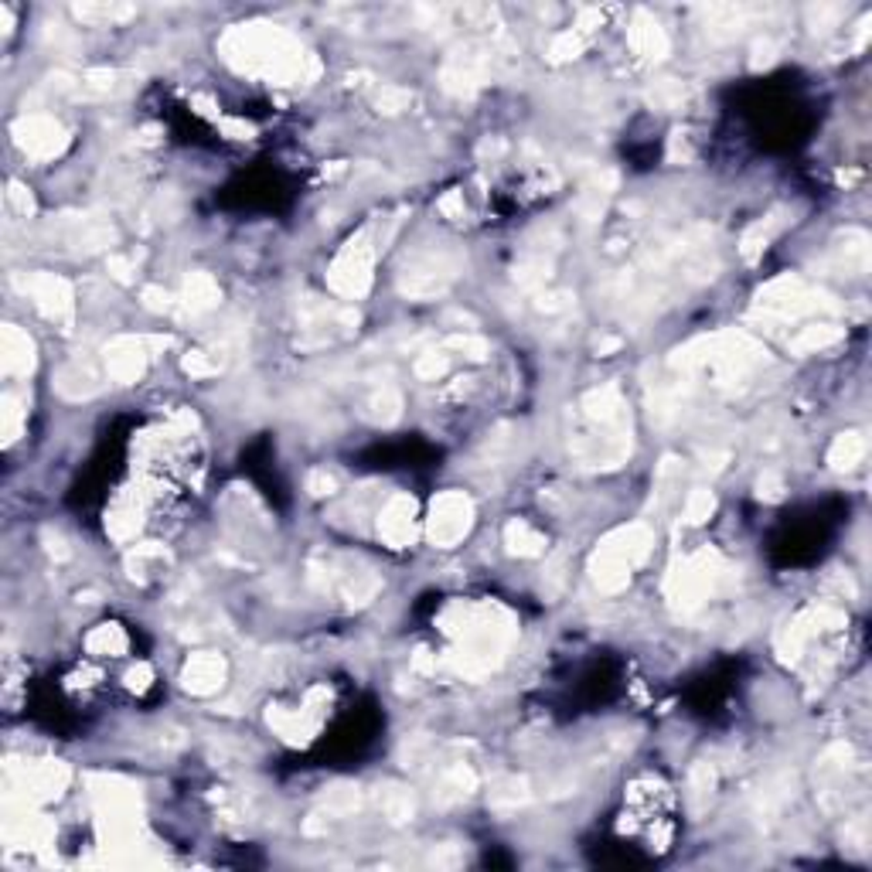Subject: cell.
<instances>
[{"label": "cell", "mask_w": 872, "mask_h": 872, "mask_svg": "<svg viewBox=\"0 0 872 872\" xmlns=\"http://www.w3.org/2000/svg\"><path fill=\"white\" fill-rule=\"evenodd\" d=\"M774 58H777V45H774L770 38H760L754 45V58H750V66L767 68V66H774Z\"/></svg>", "instance_id": "46"}, {"label": "cell", "mask_w": 872, "mask_h": 872, "mask_svg": "<svg viewBox=\"0 0 872 872\" xmlns=\"http://www.w3.org/2000/svg\"><path fill=\"white\" fill-rule=\"evenodd\" d=\"M617 348H621V341H617V338H607V341H600V344H597L600 354H603V352H617Z\"/></svg>", "instance_id": "55"}, {"label": "cell", "mask_w": 872, "mask_h": 872, "mask_svg": "<svg viewBox=\"0 0 872 872\" xmlns=\"http://www.w3.org/2000/svg\"><path fill=\"white\" fill-rule=\"evenodd\" d=\"M55 389L62 392L66 399H89V395L99 392V378L92 375L86 364H68L55 378Z\"/></svg>", "instance_id": "22"}, {"label": "cell", "mask_w": 872, "mask_h": 872, "mask_svg": "<svg viewBox=\"0 0 872 872\" xmlns=\"http://www.w3.org/2000/svg\"><path fill=\"white\" fill-rule=\"evenodd\" d=\"M477 787V777H474V770L464 767V764H457V767H450L446 774L440 777V801L443 805H450V801H460V797H467L470 791Z\"/></svg>", "instance_id": "27"}, {"label": "cell", "mask_w": 872, "mask_h": 872, "mask_svg": "<svg viewBox=\"0 0 872 872\" xmlns=\"http://www.w3.org/2000/svg\"><path fill=\"white\" fill-rule=\"evenodd\" d=\"M25 290L31 293V300L38 303V311L48 317V321H58V324H72V311H76V297H72V287H68L62 276L55 273H35L27 276Z\"/></svg>", "instance_id": "10"}, {"label": "cell", "mask_w": 872, "mask_h": 872, "mask_svg": "<svg viewBox=\"0 0 872 872\" xmlns=\"http://www.w3.org/2000/svg\"><path fill=\"white\" fill-rule=\"evenodd\" d=\"M7 201H11L14 209L21 211V215H31V211H35V201H31V195H27V191L17 181L7 188Z\"/></svg>", "instance_id": "49"}, {"label": "cell", "mask_w": 872, "mask_h": 872, "mask_svg": "<svg viewBox=\"0 0 872 872\" xmlns=\"http://www.w3.org/2000/svg\"><path fill=\"white\" fill-rule=\"evenodd\" d=\"M525 797H528V791H525V781H518V777H508V781H501L495 787L491 801H495V805H518V801H525Z\"/></svg>", "instance_id": "43"}, {"label": "cell", "mask_w": 872, "mask_h": 872, "mask_svg": "<svg viewBox=\"0 0 872 872\" xmlns=\"http://www.w3.org/2000/svg\"><path fill=\"white\" fill-rule=\"evenodd\" d=\"M866 450H869L866 433L848 430V433H842V436H835L832 450H828V464H832V470H852L862 457H866Z\"/></svg>", "instance_id": "21"}, {"label": "cell", "mask_w": 872, "mask_h": 872, "mask_svg": "<svg viewBox=\"0 0 872 872\" xmlns=\"http://www.w3.org/2000/svg\"><path fill=\"white\" fill-rule=\"evenodd\" d=\"M457 862H460V852H457V848H443L440 856L433 852V866H457Z\"/></svg>", "instance_id": "54"}, {"label": "cell", "mask_w": 872, "mask_h": 872, "mask_svg": "<svg viewBox=\"0 0 872 872\" xmlns=\"http://www.w3.org/2000/svg\"><path fill=\"white\" fill-rule=\"evenodd\" d=\"M184 689L195 692V695H211V692L221 689V682H225V658L221 654H211V651H201V654H191V662L184 664Z\"/></svg>", "instance_id": "17"}, {"label": "cell", "mask_w": 872, "mask_h": 872, "mask_svg": "<svg viewBox=\"0 0 872 872\" xmlns=\"http://www.w3.org/2000/svg\"><path fill=\"white\" fill-rule=\"evenodd\" d=\"M811 25H815V31H825V27L832 25L835 17L842 14V7H835V4H818V7H811Z\"/></svg>", "instance_id": "47"}, {"label": "cell", "mask_w": 872, "mask_h": 872, "mask_svg": "<svg viewBox=\"0 0 872 872\" xmlns=\"http://www.w3.org/2000/svg\"><path fill=\"white\" fill-rule=\"evenodd\" d=\"M760 307L777 317H801V313H815V311H835L832 297L807 290L797 276H781L767 287L760 290Z\"/></svg>", "instance_id": "6"}, {"label": "cell", "mask_w": 872, "mask_h": 872, "mask_svg": "<svg viewBox=\"0 0 872 872\" xmlns=\"http://www.w3.org/2000/svg\"><path fill=\"white\" fill-rule=\"evenodd\" d=\"M457 273H460V262H457L454 256H446V252H440V256H419V260H413L405 266L403 280H399V290H403L405 297H416V300L440 297L443 290L457 280Z\"/></svg>", "instance_id": "7"}, {"label": "cell", "mask_w": 872, "mask_h": 872, "mask_svg": "<svg viewBox=\"0 0 872 872\" xmlns=\"http://www.w3.org/2000/svg\"><path fill=\"white\" fill-rule=\"evenodd\" d=\"M713 511H716V495L705 491V487L692 491L689 501H685V521H689V525H703V521H709Z\"/></svg>", "instance_id": "35"}, {"label": "cell", "mask_w": 872, "mask_h": 872, "mask_svg": "<svg viewBox=\"0 0 872 872\" xmlns=\"http://www.w3.org/2000/svg\"><path fill=\"white\" fill-rule=\"evenodd\" d=\"M0 364L7 375H31L35 368V341L17 324H4L0 331Z\"/></svg>", "instance_id": "16"}, {"label": "cell", "mask_w": 872, "mask_h": 872, "mask_svg": "<svg viewBox=\"0 0 872 872\" xmlns=\"http://www.w3.org/2000/svg\"><path fill=\"white\" fill-rule=\"evenodd\" d=\"M413 372H416L419 378H440L443 372H446V354L440 352H423L416 358V364H413Z\"/></svg>", "instance_id": "42"}, {"label": "cell", "mask_w": 872, "mask_h": 872, "mask_svg": "<svg viewBox=\"0 0 872 872\" xmlns=\"http://www.w3.org/2000/svg\"><path fill=\"white\" fill-rule=\"evenodd\" d=\"M835 252H838V266L846 270V273H862L866 266H869V235L866 232H846V239L835 246Z\"/></svg>", "instance_id": "25"}, {"label": "cell", "mask_w": 872, "mask_h": 872, "mask_svg": "<svg viewBox=\"0 0 872 872\" xmlns=\"http://www.w3.org/2000/svg\"><path fill=\"white\" fill-rule=\"evenodd\" d=\"M144 303H147V311L164 313V311H170V293H164L160 287H147L144 290Z\"/></svg>", "instance_id": "50"}, {"label": "cell", "mask_w": 872, "mask_h": 872, "mask_svg": "<svg viewBox=\"0 0 872 872\" xmlns=\"http://www.w3.org/2000/svg\"><path fill=\"white\" fill-rule=\"evenodd\" d=\"M446 348H454V352H464L467 358H474V362H481V358H487V352H491V344L481 338V334H454V338L446 341Z\"/></svg>", "instance_id": "40"}, {"label": "cell", "mask_w": 872, "mask_h": 872, "mask_svg": "<svg viewBox=\"0 0 872 872\" xmlns=\"http://www.w3.org/2000/svg\"><path fill=\"white\" fill-rule=\"evenodd\" d=\"M627 41H631L634 55L648 58V62H658V58H664V55L672 52V41H668V35H664V27L658 25L648 11L634 14L631 31H627Z\"/></svg>", "instance_id": "15"}, {"label": "cell", "mask_w": 872, "mask_h": 872, "mask_svg": "<svg viewBox=\"0 0 872 872\" xmlns=\"http://www.w3.org/2000/svg\"><path fill=\"white\" fill-rule=\"evenodd\" d=\"M41 539H45V549H48V556H52V559H58V562L68 559V546H66V539H62V535L52 532V528H45V535H41Z\"/></svg>", "instance_id": "48"}, {"label": "cell", "mask_w": 872, "mask_h": 872, "mask_svg": "<svg viewBox=\"0 0 872 872\" xmlns=\"http://www.w3.org/2000/svg\"><path fill=\"white\" fill-rule=\"evenodd\" d=\"M68 784V770L62 764H35L21 774V787H25L27 801H52L66 791Z\"/></svg>", "instance_id": "18"}, {"label": "cell", "mask_w": 872, "mask_h": 872, "mask_svg": "<svg viewBox=\"0 0 872 872\" xmlns=\"http://www.w3.org/2000/svg\"><path fill=\"white\" fill-rule=\"evenodd\" d=\"M137 525H140V515H137V508H117L109 518H106V528H109V535L113 539H119V542H127L133 532H137Z\"/></svg>", "instance_id": "37"}, {"label": "cell", "mask_w": 872, "mask_h": 872, "mask_svg": "<svg viewBox=\"0 0 872 872\" xmlns=\"http://www.w3.org/2000/svg\"><path fill=\"white\" fill-rule=\"evenodd\" d=\"M770 235H774V219H767V221H760V225H754L750 232L743 235V256H746V260H756V256H760V252L767 249Z\"/></svg>", "instance_id": "39"}, {"label": "cell", "mask_w": 872, "mask_h": 872, "mask_svg": "<svg viewBox=\"0 0 872 872\" xmlns=\"http://www.w3.org/2000/svg\"><path fill=\"white\" fill-rule=\"evenodd\" d=\"M147 338H113L106 344V368H109V378L119 382V385H133L137 378L144 375L147 368Z\"/></svg>", "instance_id": "11"}, {"label": "cell", "mask_w": 872, "mask_h": 872, "mask_svg": "<svg viewBox=\"0 0 872 872\" xmlns=\"http://www.w3.org/2000/svg\"><path fill=\"white\" fill-rule=\"evenodd\" d=\"M583 413L593 426H603V430H621L624 426V395L617 385H600V389H590L583 395Z\"/></svg>", "instance_id": "14"}, {"label": "cell", "mask_w": 872, "mask_h": 872, "mask_svg": "<svg viewBox=\"0 0 872 872\" xmlns=\"http://www.w3.org/2000/svg\"><path fill=\"white\" fill-rule=\"evenodd\" d=\"M756 495L764 498V501H781L784 495V481L781 474H774V470H767L760 481H756Z\"/></svg>", "instance_id": "45"}, {"label": "cell", "mask_w": 872, "mask_h": 872, "mask_svg": "<svg viewBox=\"0 0 872 872\" xmlns=\"http://www.w3.org/2000/svg\"><path fill=\"white\" fill-rule=\"evenodd\" d=\"M133 14V7L127 4H76V17L86 25H103V21H127Z\"/></svg>", "instance_id": "30"}, {"label": "cell", "mask_w": 872, "mask_h": 872, "mask_svg": "<svg viewBox=\"0 0 872 872\" xmlns=\"http://www.w3.org/2000/svg\"><path fill=\"white\" fill-rule=\"evenodd\" d=\"M719 573H723V566H719V559L713 552H699L695 559L682 562V569H675L672 580H668V593H672L678 610L692 613L695 607H703L705 597H709L713 586H716Z\"/></svg>", "instance_id": "3"}, {"label": "cell", "mask_w": 872, "mask_h": 872, "mask_svg": "<svg viewBox=\"0 0 872 872\" xmlns=\"http://www.w3.org/2000/svg\"><path fill=\"white\" fill-rule=\"evenodd\" d=\"M0 405H4V440L11 443L17 440V433H21V423H25V403L17 399V395H4L0 399Z\"/></svg>", "instance_id": "36"}, {"label": "cell", "mask_w": 872, "mask_h": 872, "mask_svg": "<svg viewBox=\"0 0 872 872\" xmlns=\"http://www.w3.org/2000/svg\"><path fill=\"white\" fill-rule=\"evenodd\" d=\"M106 266H109V273L117 276L119 283H130V280H133V262L123 260V256H109V260H106Z\"/></svg>", "instance_id": "51"}, {"label": "cell", "mask_w": 872, "mask_h": 872, "mask_svg": "<svg viewBox=\"0 0 872 872\" xmlns=\"http://www.w3.org/2000/svg\"><path fill=\"white\" fill-rule=\"evenodd\" d=\"M86 648L92 654H123L127 651V634H123L119 624H99L86 638Z\"/></svg>", "instance_id": "28"}, {"label": "cell", "mask_w": 872, "mask_h": 872, "mask_svg": "<svg viewBox=\"0 0 872 872\" xmlns=\"http://www.w3.org/2000/svg\"><path fill=\"white\" fill-rule=\"evenodd\" d=\"M505 546H508L511 556H521V559H535V556H542L546 552V535L539 532V528H532L528 521H508V528H505Z\"/></svg>", "instance_id": "19"}, {"label": "cell", "mask_w": 872, "mask_h": 872, "mask_svg": "<svg viewBox=\"0 0 872 872\" xmlns=\"http://www.w3.org/2000/svg\"><path fill=\"white\" fill-rule=\"evenodd\" d=\"M378 535H382L392 549L409 546L413 535H416V501L409 495H392L389 501H385L382 515H378Z\"/></svg>", "instance_id": "12"}, {"label": "cell", "mask_w": 872, "mask_h": 872, "mask_svg": "<svg viewBox=\"0 0 872 872\" xmlns=\"http://www.w3.org/2000/svg\"><path fill=\"white\" fill-rule=\"evenodd\" d=\"M460 648L454 651V668L467 678H481L505 658L515 638V624L501 607H470L460 610Z\"/></svg>", "instance_id": "2"}, {"label": "cell", "mask_w": 872, "mask_h": 872, "mask_svg": "<svg viewBox=\"0 0 872 872\" xmlns=\"http://www.w3.org/2000/svg\"><path fill=\"white\" fill-rule=\"evenodd\" d=\"M685 96H689V89L678 82V78H662V82H654V89L648 92V99H651L654 106H662V109H675V106L685 103Z\"/></svg>", "instance_id": "33"}, {"label": "cell", "mask_w": 872, "mask_h": 872, "mask_svg": "<svg viewBox=\"0 0 872 872\" xmlns=\"http://www.w3.org/2000/svg\"><path fill=\"white\" fill-rule=\"evenodd\" d=\"M470 521H474V501L464 491H443L433 501L426 535L436 549H450L470 532Z\"/></svg>", "instance_id": "5"}, {"label": "cell", "mask_w": 872, "mask_h": 872, "mask_svg": "<svg viewBox=\"0 0 872 872\" xmlns=\"http://www.w3.org/2000/svg\"><path fill=\"white\" fill-rule=\"evenodd\" d=\"M440 211L446 215V219H457V215H464V195L460 191H450V195L440 198Z\"/></svg>", "instance_id": "52"}, {"label": "cell", "mask_w": 872, "mask_h": 872, "mask_svg": "<svg viewBox=\"0 0 872 872\" xmlns=\"http://www.w3.org/2000/svg\"><path fill=\"white\" fill-rule=\"evenodd\" d=\"M491 72V52L481 45H464L443 62L440 82L450 96H474L487 82Z\"/></svg>", "instance_id": "8"}, {"label": "cell", "mask_w": 872, "mask_h": 872, "mask_svg": "<svg viewBox=\"0 0 872 872\" xmlns=\"http://www.w3.org/2000/svg\"><path fill=\"white\" fill-rule=\"evenodd\" d=\"M399 413H403V395H399L395 385H382V389L372 392L368 403H364V416L372 419V423H382V426L395 423Z\"/></svg>", "instance_id": "23"}, {"label": "cell", "mask_w": 872, "mask_h": 872, "mask_svg": "<svg viewBox=\"0 0 872 872\" xmlns=\"http://www.w3.org/2000/svg\"><path fill=\"white\" fill-rule=\"evenodd\" d=\"M375 106H378V113L395 117V113H403V109L413 106V92L405 89V86H382V92L375 96Z\"/></svg>", "instance_id": "34"}, {"label": "cell", "mask_w": 872, "mask_h": 872, "mask_svg": "<svg viewBox=\"0 0 872 872\" xmlns=\"http://www.w3.org/2000/svg\"><path fill=\"white\" fill-rule=\"evenodd\" d=\"M378 805H382V811H385V818L395 821V825L409 821V818H413V811H416V801H413V795H409L405 787H395V784H389V787H378Z\"/></svg>", "instance_id": "26"}, {"label": "cell", "mask_w": 872, "mask_h": 872, "mask_svg": "<svg viewBox=\"0 0 872 872\" xmlns=\"http://www.w3.org/2000/svg\"><path fill=\"white\" fill-rule=\"evenodd\" d=\"M842 327L838 324H811V327H801L797 331V338L791 341V354H811V352H821V348H832L835 341H842Z\"/></svg>", "instance_id": "24"}, {"label": "cell", "mask_w": 872, "mask_h": 872, "mask_svg": "<svg viewBox=\"0 0 872 872\" xmlns=\"http://www.w3.org/2000/svg\"><path fill=\"white\" fill-rule=\"evenodd\" d=\"M372 262H375V249L368 246V232H358L331 266V276H327L331 290L348 300L364 297L372 287Z\"/></svg>", "instance_id": "4"}, {"label": "cell", "mask_w": 872, "mask_h": 872, "mask_svg": "<svg viewBox=\"0 0 872 872\" xmlns=\"http://www.w3.org/2000/svg\"><path fill=\"white\" fill-rule=\"evenodd\" d=\"M127 685L137 692H144L147 685H150V668H147V664H137L130 675H127Z\"/></svg>", "instance_id": "53"}, {"label": "cell", "mask_w": 872, "mask_h": 872, "mask_svg": "<svg viewBox=\"0 0 872 872\" xmlns=\"http://www.w3.org/2000/svg\"><path fill=\"white\" fill-rule=\"evenodd\" d=\"M583 48H586V35L580 27H573V31L556 35V41L549 45V58H552V62H569V58H576Z\"/></svg>", "instance_id": "32"}, {"label": "cell", "mask_w": 872, "mask_h": 872, "mask_svg": "<svg viewBox=\"0 0 872 872\" xmlns=\"http://www.w3.org/2000/svg\"><path fill=\"white\" fill-rule=\"evenodd\" d=\"M307 491L317 498L334 495V491H338V481H334V474H327V470H311V474H307Z\"/></svg>", "instance_id": "44"}, {"label": "cell", "mask_w": 872, "mask_h": 872, "mask_svg": "<svg viewBox=\"0 0 872 872\" xmlns=\"http://www.w3.org/2000/svg\"><path fill=\"white\" fill-rule=\"evenodd\" d=\"M378 590H382V583H378V576L372 573V569L344 576V600L354 603V607H362V603H368V600H375Z\"/></svg>", "instance_id": "29"}, {"label": "cell", "mask_w": 872, "mask_h": 872, "mask_svg": "<svg viewBox=\"0 0 872 872\" xmlns=\"http://www.w3.org/2000/svg\"><path fill=\"white\" fill-rule=\"evenodd\" d=\"M221 362H215V358H209L205 352H191L188 358H184V372L191 378H211L219 375Z\"/></svg>", "instance_id": "41"}, {"label": "cell", "mask_w": 872, "mask_h": 872, "mask_svg": "<svg viewBox=\"0 0 872 872\" xmlns=\"http://www.w3.org/2000/svg\"><path fill=\"white\" fill-rule=\"evenodd\" d=\"M358 805H362L358 787H334V791H327V797H324V807L331 811V815H352Z\"/></svg>", "instance_id": "38"}, {"label": "cell", "mask_w": 872, "mask_h": 872, "mask_svg": "<svg viewBox=\"0 0 872 872\" xmlns=\"http://www.w3.org/2000/svg\"><path fill=\"white\" fill-rule=\"evenodd\" d=\"M651 546H654V535L648 532L644 525H624V528H617V532H610L600 542V552H607V556L627 562V566L634 569V566H641V562L651 556Z\"/></svg>", "instance_id": "13"}, {"label": "cell", "mask_w": 872, "mask_h": 872, "mask_svg": "<svg viewBox=\"0 0 872 872\" xmlns=\"http://www.w3.org/2000/svg\"><path fill=\"white\" fill-rule=\"evenodd\" d=\"M14 140L35 160H52L68 147V130L48 113H27L14 123Z\"/></svg>", "instance_id": "9"}, {"label": "cell", "mask_w": 872, "mask_h": 872, "mask_svg": "<svg viewBox=\"0 0 872 872\" xmlns=\"http://www.w3.org/2000/svg\"><path fill=\"white\" fill-rule=\"evenodd\" d=\"M181 300L191 313H205V311H211V307H219L221 290L209 273H191L188 280H184Z\"/></svg>", "instance_id": "20"}, {"label": "cell", "mask_w": 872, "mask_h": 872, "mask_svg": "<svg viewBox=\"0 0 872 872\" xmlns=\"http://www.w3.org/2000/svg\"><path fill=\"white\" fill-rule=\"evenodd\" d=\"M225 62L239 72L266 76L273 82H313L321 62L303 52L283 27L276 25H239L221 38Z\"/></svg>", "instance_id": "1"}, {"label": "cell", "mask_w": 872, "mask_h": 872, "mask_svg": "<svg viewBox=\"0 0 872 872\" xmlns=\"http://www.w3.org/2000/svg\"><path fill=\"white\" fill-rule=\"evenodd\" d=\"M119 78L123 76L113 68H89L78 78V92L82 96H113V92H119Z\"/></svg>", "instance_id": "31"}]
</instances>
